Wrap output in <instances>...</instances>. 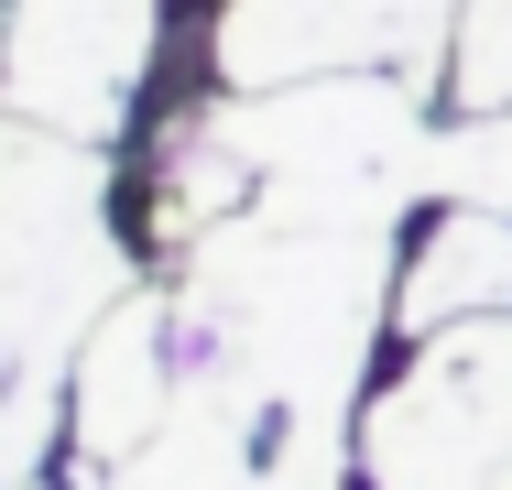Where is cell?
<instances>
[{
  "instance_id": "10",
  "label": "cell",
  "mask_w": 512,
  "mask_h": 490,
  "mask_svg": "<svg viewBox=\"0 0 512 490\" xmlns=\"http://www.w3.org/2000/svg\"><path fill=\"white\" fill-rule=\"evenodd\" d=\"M436 98L447 109H512V0H458Z\"/></svg>"
},
{
  "instance_id": "11",
  "label": "cell",
  "mask_w": 512,
  "mask_h": 490,
  "mask_svg": "<svg viewBox=\"0 0 512 490\" xmlns=\"http://www.w3.org/2000/svg\"><path fill=\"white\" fill-rule=\"evenodd\" d=\"M11 490H55V480H11Z\"/></svg>"
},
{
  "instance_id": "8",
  "label": "cell",
  "mask_w": 512,
  "mask_h": 490,
  "mask_svg": "<svg viewBox=\"0 0 512 490\" xmlns=\"http://www.w3.org/2000/svg\"><path fill=\"white\" fill-rule=\"evenodd\" d=\"M469 316H512V218L502 207H436L393 273V338H436Z\"/></svg>"
},
{
  "instance_id": "4",
  "label": "cell",
  "mask_w": 512,
  "mask_h": 490,
  "mask_svg": "<svg viewBox=\"0 0 512 490\" xmlns=\"http://www.w3.org/2000/svg\"><path fill=\"white\" fill-rule=\"evenodd\" d=\"M360 490H502L512 480V316L414 338V360L349 425Z\"/></svg>"
},
{
  "instance_id": "3",
  "label": "cell",
  "mask_w": 512,
  "mask_h": 490,
  "mask_svg": "<svg viewBox=\"0 0 512 490\" xmlns=\"http://www.w3.org/2000/svg\"><path fill=\"white\" fill-rule=\"evenodd\" d=\"M120 294H142V262L109 218V142L0 120V338H11V382H66L88 327Z\"/></svg>"
},
{
  "instance_id": "2",
  "label": "cell",
  "mask_w": 512,
  "mask_h": 490,
  "mask_svg": "<svg viewBox=\"0 0 512 490\" xmlns=\"http://www.w3.org/2000/svg\"><path fill=\"white\" fill-rule=\"evenodd\" d=\"M436 77H295V88L207 98V120L229 131V153L251 164V207L273 218H316V229H371L393 240L414 196H436Z\"/></svg>"
},
{
  "instance_id": "9",
  "label": "cell",
  "mask_w": 512,
  "mask_h": 490,
  "mask_svg": "<svg viewBox=\"0 0 512 490\" xmlns=\"http://www.w3.org/2000/svg\"><path fill=\"white\" fill-rule=\"evenodd\" d=\"M436 196L447 207H502L512 218V109H458L436 131Z\"/></svg>"
},
{
  "instance_id": "5",
  "label": "cell",
  "mask_w": 512,
  "mask_h": 490,
  "mask_svg": "<svg viewBox=\"0 0 512 490\" xmlns=\"http://www.w3.org/2000/svg\"><path fill=\"white\" fill-rule=\"evenodd\" d=\"M447 33H458V0H218L207 66L229 98L295 88V77H360V66L447 77Z\"/></svg>"
},
{
  "instance_id": "6",
  "label": "cell",
  "mask_w": 512,
  "mask_h": 490,
  "mask_svg": "<svg viewBox=\"0 0 512 490\" xmlns=\"http://www.w3.org/2000/svg\"><path fill=\"white\" fill-rule=\"evenodd\" d=\"M153 44H164V0H11L0 109L66 142H120Z\"/></svg>"
},
{
  "instance_id": "1",
  "label": "cell",
  "mask_w": 512,
  "mask_h": 490,
  "mask_svg": "<svg viewBox=\"0 0 512 490\" xmlns=\"http://www.w3.org/2000/svg\"><path fill=\"white\" fill-rule=\"evenodd\" d=\"M404 251L371 229H316L240 207L197 251H175V316L186 349L218 360L240 392H262L284 425H349V392L371 371V338L393 327Z\"/></svg>"
},
{
  "instance_id": "7",
  "label": "cell",
  "mask_w": 512,
  "mask_h": 490,
  "mask_svg": "<svg viewBox=\"0 0 512 490\" xmlns=\"http://www.w3.org/2000/svg\"><path fill=\"white\" fill-rule=\"evenodd\" d=\"M175 403H186V316H175V294L142 284L88 327V349L66 371V447H77V469L109 480L120 458H142L175 425Z\"/></svg>"
}]
</instances>
